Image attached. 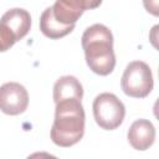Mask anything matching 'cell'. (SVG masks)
<instances>
[{"mask_svg": "<svg viewBox=\"0 0 159 159\" xmlns=\"http://www.w3.org/2000/svg\"><path fill=\"white\" fill-rule=\"evenodd\" d=\"M73 29H75V25H63V24L58 22L55 19L51 7L45 9L43 12L41 14L40 30L46 37H48L51 40H57V39L65 37L66 35L72 32Z\"/></svg>", "mask_w": 159, "mask_h": 159, "instance_id": "obj_10", "label": "cell"}, {"mask_svg": "<svg viewBox=\"0 0 159 159\" xmlns=\"http://www.w3.org/2000/svg\"><path fill=\"white\" fill-rule=\"evenodd\" d=\"M84 122L86 114L80 99L68 98L56 102L51 140L62 148L77 144L84 134Z\"/></svg>", "mask_w": 159, "mask_h": 159, "instance_id": "obj_2", "label": "cell"}, {"mask_svg": "<svg viewBox=\"0 0 159 159\" xmlns=\"http://www.w3.org/2000/svg\"><path fill=\"white\" fill-rule=\"evenodd\" d=\"M143 5L149 14L154 16L159 15V0H143Z\"/></svg>", "mask_w": 159, "mask_h": 159, "instance_id": "obj_11", "label": "cell"}, {"mask_svg": "<svg viewBox=\"0 0 159 159\" xmlns=\"http://www.w3.org/2000/svg\"><path fill=\"white\" fill-rule=\"evenodd\" d=\"M29 93L17 82H6L0 86V111L7 116H19L27 109Z\"/></svg>", "mask_w": 159, "mask_h": 159, "instance_id": "obj_6", "label": "cell"}, {"mask_svg": "<svg viewBox=\"0 0 159 159\" xmlns=\"http://www.w3.org/2000/svg\"><path fill=\"white\" fill-rule=\"evenodd\" d=\"M81 40L89 70L99 76L112 73L116 67V55L111 30L103 24H94L84 30Z\"/></svg>", "mask_w": 159, "mask_h": 159, "instance_id": "obj_1", "label": "cell"}, {"mask_svg": "<svg viewBox=\"0 0 159 159\" xmlns=\"http://www.w3.org/2000/svg\"><path fill=\"white\" fill-rule=\"evenodd\" d=\"M103 0H56L52 9L55 19L63 25H76L86 10L97 9Z\"/></svg>", "mask_w": 159, "mask_h": 159, "instance_id": "obj_7", "label": "cell"}, {"mask_svg": "<svg viewBox=\"0 0 159 159\" xmlns=\"http://www.w3.org/2000/svg\"><path fill=\"white\" fill-rule=\"evenodd\" d=\"M11 46L5 41V39L0 35V52H5V51H7L9 48H10Z\"/></svg>", "mask_w": 159, "mask_h": 159, "instance_id": "obj_12", "label": "cell"}, {"mask_svg": "<svg viewBox=\"0 0 159 159\" xmlns=\"http://www.w3.org/2000/svg\"><path fill=\"white\" fill-rule=\"evenodd\" d=\"M127 138L135 150H147L154 144L155 128L148 119H137L129 127Z\"/></svg>", "mask_w": 159, "mask_h": 159, "instance_id": "obj_8", "label": "cell"}, {"mask_svg": "<svg viewBox=\"0 0 159 159\" xmlns=\"http://www.w3.org/2000/svg\"><path fill=\"white\" fill-rule=\"evenodd\" d=\"M96 123L106 130L117 129L124 120L125 107L123 102L113 93L104 92L98 94L92 104Z\"/></svg>", "mask_w": 159, "mask_h": 159, "instance_id": "obj_4", "label": "cell"}, {"mask_svg": "<svg viewBox=\"0 0 159 159\" xmlns=\"http://www.w3.org/2000/svg\"><path fill=\"white\" fill-rule=\"evenodd\" d=\"M30 27L31 16L25 9H10L0 19V35L11 47L29 34Z\"/></svg>", "mask_w": 159, "mask_h": 159, "instance_id": "obj_5", "label": "cell"}, {"mask_svg": "<svg viewBox=\"0 0 159 159\" xmlns=\"http://www.w3.org/2000/svg\"><path fill=\"white\" fill-rule=\"evenodd\" d=\"M153 86V73L145 62L132 61L127 65L120 80V87L127 96L145 98L152 92Z\"/></svg>", "mask_w": 159, "mask_h": 159, "instance_id": "obj_3", "label": "cell"}, {"mask_svg": "<svg viewBox=\"0 0 159 159\" xmlns=\"http://www.w3.org/2000/svg\"><path fill=\"white\" fill-rule=\"evenodd\" d=\"M76 98L82 101L83 87L75 76H62L53 84V101L55 103L61 99Z\"/></svg>", "mask_w": 159, "mask_h": 159, "instance_id": "obj_9", "label": "cell"}]
</instances>
